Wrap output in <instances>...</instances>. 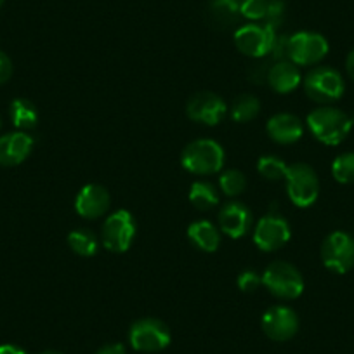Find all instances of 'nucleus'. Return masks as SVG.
I'll use <instances>...</instances> for the list:
<instances>
[{
    "instance_id": "9",
    "label": "nucleus",
    "mask_w": 354,
    "mask_h": 354,
    "mask_svg": "<svg viewBox=\"0 0 354 354\" xmlns=\"http://www.w3.org/2000/svg\"><path fill=\"white\" fill-rule=\"evenodd\" d=\"M170 330L156 318H145L136 322L129 332L131 346L139 353H158L169 347Z\"/></svg>"
},
{
    "instance_id": "13",
    "label": "nucleus",
    "mask_w": 354,
    "mask_h": 354,
    "mask_svg": "<svg viewBox=\"0 0 354 354\" xmlns=\"http://www.w3.org/2000/svg\"><path fill=\"white\" fill-rule=\"evenodd\" d=\"M186 115L196 124L217 125L227 115V106L223 97L214 93H198L188 101Z\"/></svg>"
},
{
    "instance_id": "2",
    "label": "nucleus",
    "mask_w": 354,
    "mask_h": 354,
    "mask_svg": "<svg viewBox=\"0 0 354 354\" xmlns=\"http://www.w3.org/2000/svg\"><path fill=\"white\" fill-rule=\"evenodd\" d=\"M224 149L212 139H196L189 142L181 155V163L195 176H212L224 165Z\"/></svg>"
},
{
    "instance_id": "12",
    "label": "nucleus",
    "mask_w": 354,
    "mask_h": 354,
    "mask_svg": "<svg viewBox=\"0 0 354 354\" xmlns=\"http://www.w3.org/2000/svg\"><path fill=\"white\" fill-rule=\"evenodd\" d=\"M262 330L271 340L285 342L290 340L299 330V316L287 306H273L262 316Z\"/></svg>"
},
{
    "instance_id": "17",
    "label": "nucleus",
    "mask_w": 354,
    "mask_h": 354,
    "mask_svg": "<svg viewBox=\"0 0 354 354\" xmlns=\"http://www.w3.org/2000/svg\"><path fill=\"white\" fill-rule=\"evenodd\" d=\"M266 131L278 145H294L304 136V125L301 118L292 113H278L270 118Z\"/></svg>"
},
{
    "instance_id": "29",
    "label": "nucleus",
    "mask_w": 354,
    "mask_h": 354,
    "mask_svg": "<svg viewBox=\"0 0 354 354\" xmlns=\"http://www.w3.org/2000/svg\"><path fill=\"white\" fill-rule=\"evenodd\" d=\"M285 12H287V8H285L283 0H270L268 2V11H266L264 16V23L277 30L283 23Z\"/></svg>"
},
{
    "instance_id": "3",
    "label": "nucleus",
    "mask_w": 354,
    "mask_h": 354,
    "mask_svg": "<svg viewBox=\"0 0 354 354\" xmlns=\"http://www.w3.org/2000/svg\"><path fill=\"white\" fill-rule=\"evenodd\" d=\"M262 285L274 297L292 301L304 292V280L295 266L283 261L271 262L262 273Z\"/></svg>"
},
{
    "instance_id": "33",
    "label": "nucleus",
    "mask_w": 354,
    "mask_h": 354,
    "mask_svg": "<svg viewBox=\"0 0 354 354\" xmlns=\"http://www.w3.org/2000/svg\"><path fill=\"white\" fill-rule=\"evenodd\" d=\"M0 354H28L25 349L21 347L15 346V344H4V346H0Z\"/></svg>"
},
{
    "instance_id": "4",
    "label": "nucleus",
    "mask_w": 354,
    "mask_h": 354,
    "mask_svg": "<svg viewBox=\"0 0 354 354\" xmlns=\"http://www.w3.org/2000/svg\"><path fill=\"white\" fill-rule=\"evenodd\" d=\"M304 91L309 100L322 104H330L344 96L346 84L335 68L316 66L304 78Z\"/></svg>"
},
{
    "instance_id": "10",
    "label": "nucleus",
    "mask_w": 354,
    "mask_h": 354,
    "mask_svg": "<svg viewBox=\"0 0 354 354\" xmlns=\"http://www.w3.org/2000/svg\"><path fill=\"white\" fill-rule=\"evenodd\" d=\"M136 238L134 217L129 210H117L104 221L101 230V240L104 248L115 254H124L131 248Z\"/></svg>"
},
{
    "instance_id": "6",
    "label": "nucleus",
    "mask_w": 354,
    "mask_h": 354,
    "mask_svg": "<svg viewBox=\"0 0 354 354\" xmlns=\"http://www.w3.org/2000/svg\"><path fill=\"white\" fill-rule=\"evenodd\" d=\"M277 32L274 28L259 23H248L240 26L234 32V46L241 54L248 57H266L270 56L277 44Z\"/></svg>"
},
{
    "instance_id": "32",
    "label": "nucleus",
    "mask_w": 354,
    "mask_h": 354,
    "mask_svg": "<svg viewBox=\"0 0 354 354\" xmlns=\"http://www.w3.org/2000/svg\"><path fill=\"white\" fill-rule=\"evenodd\" d=\"M96 354H125V347L124 344H118V342L106 344V346L101 347Z\"/></svg>"
},
{
    "instance_id": "37",
    "label": "nucleus",
    "mask_w": 354,
    "mask_h": 354,
    "mask_svg": "<svg viewBox=\"0 0 354 354\" xmlns=\"http://www.w3.org/2000/svg\"><path fill=\"white\" fill-rule=\"evenodd\" d=\"M0 127H2V117H0Z\"/></svg>"
},
{
    "instance_id": "24",
    "label": "nucleus",
    "mask_w": 354,
    "mask_h": 354,
    "mask_svg": "<svg viewBox=\"0 0 354 354\" xmlns=\"http://www.w3.org/2000/svg\"><path fill=\"white\" fill-rule=\"evenodd\" d=\"M68 245L71 250L82 257H93L97 252V240L93 231L75 230L68 234Z\"/></svg>"
},
{
    "instance_id": "31",
    "label": "nucleus",
    "mask_w": 354,
    "mask_h": 354,
    "mask_svg": "<svg viewBox=\"0 0 354 354\" xmlns=\"http://www.w3.org/2000/svg\"><path fill=\"white\" fill-rule=\"evenodd\" d=\"M12 75V61L4 50H0V85L6 84V82L11 78Z\"/></svg>"
},
{
    "instance_id": "16",
    "label": "nucleus",
    "mask_w": 354,
    "mask_h": 354,
    "mask_svg": "<svg viewBox=\"0 0 354 354\" xmlns=\"http://www.w3.org/2000/svg\"><path fill=\"white\" fill-rule=\"evenodd\" d=\"M33 149V138L25 132H11L0 138V165L16 167L25 162Z\"/></svg>"
},
{
    "instance_id": "20",
    "label": "nucleus",
    "mask_w": 354,
    "mask_h": 354,
    "mask_svg": "<svg viewBox=\"0 0 354 354\" xmlns=\"http://www.w3.org/2000/svg\"><path fill=\"white\" fill-rule=\"evenodd\" d=\"M9 115H11L12 125L19 131L33 129L39 122V111H37L35 104L25 97H18V100L12 101L11 106H9Z\"/></svg>"
},
{
    "instance_id": "34",
    "label": "nucleus",
    "mask_w": 354,
    "mask_h": 354,
    "mask_svg": "<svg viewBox=\"0 0 354 354\" xmlns=\"http://www.w3.org/2000/svg\"><path fill=\"white\" fill-rule=\"evenodd\" d=\"M346 71L351 78L354 80V49L347 54V59H346Z\"/></svg>"
},
{
    "instance_id": "19",
    "label": "nucleus",
    "mask_w": 354,
    "mask_h": 354,
    "mask_svg": "<svg viewBox=\"0 0 354 354\" xmlns=\"http://www.w3.org/2000/svg\"><path fill=\"white\" fill-rule=\"evenodd\" d=\"M188 238L198 250L212 254L221 245V233L210 221H196L188 227Z\"/></svg>"
},
{
    "instance_id": "7",
    "label": "nucleus",
    "mask_w": 354,
    "mask_h": 354,
    "mask_svg": "<svg viewBox=\"0 0 354 354\" xmlns=\"http://www.w3.org/2000/svg\"><path fill=\"white\" fill-rule=\"evenodd\" d=\"M322 261L326 270L346 274L354 268V238L346 231H333L322 243Z\"/></svg>"
},
{
    "instance_id": "8",
    "label": "nucleus",
    "mask_w": 354,
    "mask_h": 354,
    "mask_svg": "<svg viewBox=\"0 0 354 354\" xmlns=\"http://www.w3.org/2000/svg\"><path fill=\"white\" fill-rule=\"evenodd\" d=\"M328 40L316 32H297L288 37L287 56L297 66H313L328 54Z\"/></svg>"
},
{
    "instance_id": "27",
    "label": "nucleus",
    "mask_w": 354,
    "mask_h": 354,
    "mask_svg": "<svg viewBox=\"0 0 354 354\" xmlns=\"http://www.w3.org/2000/svg\"><path fill=\"white\" fill-rule=\"evenodd\" d=\"M219 186L227 196H238L247 188V177L240 170H227L219 177Z\"/></svg>"
},
{
    "instance_id": "5",
    "label": "nucleus",
    "mask_w": 354,
    "mask_h": 354,
    "mask_svg": "<svg viewBox=\"0 0 354 354\" xmlns=\"http://www.w3.org/2000/svg\"><path fill=\"white\" fill-rule=\"evenodd\" d=\"M285 181H287L288 198L299 209H308V207H311L318 200V174L308 163H294V165L288 167Z\"/></svg>"
},
{
    "instance_id": "30",
    "label": "nucleus",
    "mask_w": 354,
    "mask_h": 354,
    "mask_svg": "<svg viewBox=\"0 0 354 354\" xmlns=\"http://www.w3.org/2000/svg\"><path fill=\"white\" fill-rule=\"evenodd\" d=\"M261 285H262V277H259L255 271H243V273L238 277V287H240L241 292H247V294L255 292Z\"/></svg>"
},
{
    "instance_id": "15",
    "label": "nucleus",
    "mask_w": 354,
    "mask_h": 354,
    "mask_svg": "<svg viewBox=\"0 0 354 354\" xmlns=\"http://www.w3.org/2000/svg\"><path fill=\"white\" fill-rule=\"evenodd\" d=\"M252 212L247 205L240 202H231L221 209L219 227L224 234L233 240L245 236L250 231Z\"/></svg>"
},
{
    "instance_id": "23",
    "label": "nucleus",
    "mask_w": 354,
    "mask_h": 354,
    "mask_svg": "<svg viewBox=\"0 0 354 354\" xmlns=\"http://www.w3.org/2000/svg\"><path fill=\"white\" fill-rule=\"evenodd\" d=\"M259 111H261V101L252 94H241L233 101L230 115L238 124H247L257 117Z\"/></svg>"
},
{
    "instance_id": "26",
    "label": "nucleus",
    "mask_w": 354,
    "mask_h": 354,
    "mask_svg": "<svg viewBox=\"0 0 354 354\" xmlns=\"http://www.w3.org/2000/svg\"><path fill=\"white\" fill-rule=\"evenodd\" d=\"M332 176L340 185L354 183V151L342 153L332 163Z\"/></svg>"
},
{
    "instance_id": "28",
    "label": "nucleus",
    "mask_w": 354,
    "mask_h": 354,
    "mask_svg": "<svg viewBox=\"0 0 354 354\" xmlns=\"http://www.w3.org/2000/svg\"><path fill=\"white\" fill-rule=\"evenodd\" d=\"M268 2L270 0H240L241 16L250 19V21L264 19L266 11H268Z\"/></svg>"
},
{
    "instance_id": "11",
    "label": "nucleus",
    "mask_w": 354,
    "mask_h": 354,
    "mask_svg": "<svg viewBox=\"0 0 354 354\" xmlns=\"http://www.w3.org/2000/svg\"><path fill=\"white\" fill-rule=\"evenodd\" d=\"M290 240V226L277 214L262 217L254 230V243L264 252L280 250Z\"/></svg>"
},
{
    "instance_id": "36",
    "label": "nucleus",
    "mask_w": 354,
    "mask_h": 354,
    "mask_svg": "<svg viewBox=\"0 0 354 354\" xmlns=\"http://www.w3.org/2000/svg\"><path fill=\"white\" fill-rule=\"evenodd\" d=\"M2 6H4V0H0V8H2Z\"/></svg>"
},
{
    "instance_id": "22",
    "label": "nucleus",
    "mask_w": 354,
    "mask_h": 354,
    "mask_svg": "<svg viewBox=\"0 0 354 354\" xmlns=\"http://www.w3.org/2000/svg\"><path fill=\"white\" fill-rule=\"evenodd\" d=\"M189 202L198 210H210L219 203V193L210 183L196 181L189 189Z\"/></svg>"
},
{
    "instance_id": "14",
    "label": "nucleus",
    "mask_w": 354,
    "mask_h": 354,
    "mask_svg": "<svg viewBox=\"0 0 354 354\" xmlns=\"http://www.w3.org/2000/svg\"><path fill=\"white\" fill-rule=\"evenodd\" d=\"M110 193L101 185H87L78 192L75 198V210L84 219L103 217L110 209Z\"/></svg>"
},
{
    "instance_id": "1",
    "label": "nucleus",
    "mask_w": 354,
    "mask_h": 354,
    "mask_svg": "<svg viewBox=\"0 0 354 354\" xmlns=\"http://www.w3.org/2000/svg\"><path fill=\"white\" fill-rule=\"evenodd\" d=\"M306 122L311 134L326 146H339L354 127L353 117L333 106L316 108L308 115Z\"/></svg>"
},
{
    "instance_id": "21",
    "label": "nucleus",
    "mask_w": 354,
    "mask_h": 354,
    "mask_svg": "<svg viewBox=\"0 0 354 354\" xmlns=\"http://www.w3.org/2000/svg\"><path fill=\"white\" fill-rule=\"evenodd\" d=\"M210 16L221 26H230L240 19V0H212Z\"/></svg>"
},
{
    "instance_id": "25",
    "label": "nucleus",
    "mask_w": 354,
    "mask_h": 354,
    "mask_svg": "<svg viewBox=\"0 0 354 354\" xmlns=\"http://www.w3.org/2000/svg\"><path fill=\"white\" fill-rule=\"evenodd\" d=\"M257 170L261 172L262 177L268 179V181H278V179H285L288 165L280 158V156L266 155L259 158Z\"/></svg>"
},
{
    "instance_id": "18",
    "label": "nucleus",
    "mask_w": 354,
    "mask_h": 354,
    "mask_svg": "<svg viewBox=\"0 0 354 354\" xmlns=\"http://www.w3.org/2000/svg\"><path fill=\"white\" fill-rule=\"evenodd\" d=\"M266 82L270 84V87L273 88L274 93L288 94V93H294L295 88L301 85L302 78H301V71H299L297 64H294L288 59H283V61H277L273 66H270Z\"/></svg>"
},
{
    "instance_id": "35",
    "label": "nucleus",
    "mask_w": 354,
    "mask_h": 354,
    "mask_svg": "<svg viewBox=\"0 0 354 354\" xmlns=\"http://www.w3.org/2000/svg\"><path fill=\"white\" fill-rule=\"evenodd\" d=\"M40 354H63V353H59V351H53V349H47V351H42V353Z\"/></svg>"
}]
</instances>
